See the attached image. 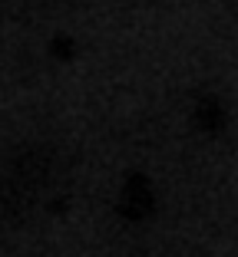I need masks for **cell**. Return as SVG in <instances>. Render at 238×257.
<instances>
[{
    "instance_id": "1",
    "label": "cell",
    "mask_w": 238,
    "mask_h": 257,
    "mask_svg": "<svg viewBox=\"0 0 238 257\" xmlns=\"http://www.w3.org/2000/svg\"><path fill=\"white\" fill-rule=\"evenodd\" d=\"M56 155L50 149H20L0 165V227H20L46 208L56 191Z\"/></svg>"
},
{
    "instance_id": "2",
    "label": "cell",
    "mask_w": 238,
    "mask_h": 257,
    "mask_svg": "<svg viewBox=\"0 0 238 257\" xmlns=\"http://www.w3.org/2000/svg\"><path fill=\"white\" fill-rule=\"evenodd\" d=\"M119 208H123V214H126V218H132V221H142L146 214H152V208H155V191H152V185H149L142 175H132L129 182L123 185Z\"/></svg>"
}]
</instances>
